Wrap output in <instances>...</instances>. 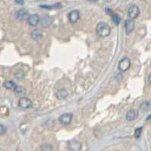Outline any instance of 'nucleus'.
Segmentation results:
<instances>
[{
	"label": "nucleus",
	"instance_id": "nucleus-9",
	"mask_svg": "<svg viewBox=\"0 0 151 151\" xmlns=\"http://www.w3.org/2000/svg\"><path fill=\"white\" fill-rule=\"evenodd\" d=\"M134 26H135V23H134V20H126L125 22V29L126 33L127 34L131 33L134 30Z\"/></svg>",
	"mask_w": 151,
	"mask_h": 151
},
{
	"label": "nucleus",
	"instance_id": "nucleus-12",
	"mask_svg": "<svg viewBox=\"0 0 151 151\" xmlns=\"http://www.w3.org/2000/svg\"><path fill=\"white\" fill-rule=\"evenodd\" d=\"M16 16L19 20H25L28 19L29 15H28V11L24 9H21L17 11Z\"/></svg>",
	"mask_w": 151,
	"mask_h": 151
},
{
	"label": "nucleus",
	"instance_id": "nucleus-6",
	"mask_svg": "<svg viewBox=\"0 0 151 151\" xmlns=\"http://www.w3.org/2000/svg\"><path fill=\"white\" fill-rule=\"evenodd\" d=\"M53 18L49 16V15H44V16H43V18H41L40 24L43 28H49V26L51 25L52 24H53Z\"/></svg>",
	"mask_w": 151,
	"mask_h": 151
},
{
	"label": "nucleus",
	"instance_id": "nucleus-21",
	"mask_svg": "<svg viewBox=\"0 0 151 151\" xmlns=\"http://www.w3.org/2000/svg\"><path fill=\"white\" fill-rule=\"evenodd\" d=\"M41 151H53V147L51 145L44 144L41 147Z\"/></svg>",
	"mask_w": 151,
	"mask_h": 151
},
{
	"label": "nucleus",
	"instance_id": "nucleus-27",
	"mask_svg": "<svg viewBox=\"0 0 151 151\" xmlns=\"http://www.w3.org/2000/svg\"><path fill=\"white\" fill-rule=\"evenodd\" d=\"M36 2H40V1H45V0H35Z\"/></svg>",
	"mask_w": 151,
	"mask_h": 151
},
{
	"label": "nucleus",
	"instance_id": "nucleus-2",
	"mask_svg": "<svg viewBox=\"0 0 151 151\" xmlns=\"http://www.w3.org/2000/svg\"><path fill=\"white\" fill-rule=\"evenodd\" d=\"M140 15V9L135 5H132L129 7L128 10V16L129 19L134 20L138 17Z\"/></svg>",
	"mask_w": 151,
	"mask_h": 151
},
{
	"label": "nucleus",
	"instance_id": "nucleus-8",
	"mask_svg": "<svg viewBox=\"0 0 151 151\" xmlns=\"http://www.w3.org/2000/svg\"><path fill=\"white\" fill-rule=\"evenodd\" d=\"M80 18V12L78 10H73L68 14V20L71 23H76Z\"/></svg>",
	"mask_w": 151,
	"mask_h": 151
},
{
	"label": "nucleus",
	"instance_id": "nucleus-3",
	"mask_svg": "<svg viewBox=\"0 0 151 151\" xmlns=\"http://www.w3.org/2000/svg\"><path fill=\"white\" fill-rule=\"evenodd\" d=\"M131 60L129 58L125 57L122 59L119 62V69L122 72H125L126 71H128L129 68L131 67Z\"/></svg>",
	"mask_w": 151,
	"mask_h": 151
},
{
	"label": "nucleus",
	"instance_id": "nucleus-20",
	"mask_svg": "<svg viewBox=\"0 0 151 151\" xmlns=\"http://www.w3.org/2000/svg\"><path fill=\"white\" fill-rule=\"evenodd\" d=\"M15 76L17 79L21 80V79H23L24 78V73L22 71H18L15 72Z\"/></svg>",
	"mask_w": 151,
	"mask_h": 151
},
{
	"label": "nucleus",
	"instance_id": "nucleus-17",
	"mask_svg": "<svg viewBox=\"0 0 151 151\" xmlns=\"http://www.w3.org/2000/svg\"><path fill=\"white\" fill-rule=\"evenodd\" d=\"M151 108V105L149 102H142L140 106V110H142L143 112H147Z\"/></svg>",
	"mask_w": 151,
	"mask_h": 151
},
{
	"label": "nucleus",
	"instance_id": "nucleus-4",
	"mask_svg": "<svg viewBox=\"0 0 151 151\" xmlns=\"http://www.w3.org/2000/svg\"><path fill=\"white\" fill-rule=\"evenodd\" d=\"M18 106L22 109H28L32 107V101L28 97H22L18 101Z\"/></svg>",
	"mask_w": 151,
	"mask_h": 151
},
{
	"label": "nucleus",
	"instance_id": "nucleus-18",
	"mask_svg": "<svg viewBox=\"0 0 151 151\" xmlns=\"http://www.w3.org/2000/svg\"><path fill=\"white\" fill-rule=\"evenodd\" d=\"M112 18H113V22L115 23V25H119L120 22H121V18L119 17L117 14H112Z\"/></svg>",
	"mask_w": 151,
	"mask_h": 151
},
{
	"label": "nucleus",
	"instance_id": "nucleus-25",
	"mask_svg": "<svg viewBox=\"0 0 151 151\" xmlns=\"http://www.w3.org/2000/svg\"><path fill=\"white\" fill-rule=\"evenodd\" d=\"M148 81L150 82V84H151V74L149 75V77H148Z\"/></svg>",
	"mask_w": 151,
	"mask_h": 151
},
{
	"label": "nucleus",
	"instance_id": "nucleus-24",
	"mask_svg": "<svg viewBox=\"0 0 151 151\" xmlns=\"http://www.w3.org/2000/svg\"><path fill=\"white\" fill-rule=\"evenodd\" d=\"M15 2L18 5H23L24 3V0H15Z\"/></svg>",
	"mask_w": 151,
	"mask_h": 151
},
{
	"label": "nucleus",
	"instance_id": "nucleus-22",
	"mask_svg": "<svg viewBox=\"0 0 151 151\" xmlns=\"http://www.w3.org/2000/svg\"><path fill=\"white\" fill-rule=\"evenodd\" d=\"M141 132H142V128H138L135 129V131H134V137L136 138H139L140 134H141Z\"/></svg>",
	"mask_w": 151,
	"mask_h": 151
},
{
	"label": "nucleus",
	"instance_id": "nucleus-26",
	"mask_svg": "<svg viewBox=\"0 0 151 151\" xmlns=\"http://www.w3.org/2000/svg\"><path fill=\"white\" fill-rule=\"evenodd\" d=\"M89 1H90V2H97L98 0H89Z\"/></svg>",
	"mask_w": 151,
	"mask_h": 151
},
{
	"label": "nucleus",
	"instance_id": "nucleus-15",
	"mask_svg": "<svg viewBox=\"0 0 151 151\" xmlns=\"http://www.w3.org/2000/svg\"><path fill=\"white\" fill-rule=\"evenodd\" d=\"M3 87L5 88H6L8 90H15V88L18 87L16 85V84L12 81H5L4 83H3Z\"/></svg>",
	"mask_w": 151,
	"mask_h": 151
},
{
	"label": "nucleus",
	"instance_id": "nucleus-14",
	"mask_svg": "<svg viewBox=\"0 0 151 151\" xmlns=\"http://www.w3.org/2000/svg\"><path fill=\"white\" fill-rule=\"evenodd\" d=\"M31 36H32L33 40H40L43 36V33L39 29H36V30H34L31 33Z\"/></svg>",
	"mask_w": 151,
	"mask_h": 151
},
{
	"label": "nucleus",
	"instance_id": "nucleus-19",
	"mask_svg": "<svg viewBox=\"0 0 151 151\" xmlns=\"http://www.w3.org/2000/svg\"><path fill=\"white\" fill-rule=\"evenodd\" d=\"M41 8L45 9H60L61 8V5L57 4L54 5H40Z\"/></svg>",
	"mask_w": 151,
	"mask_h": 151
},
{
	"label": "nucleus",
	"instance_id": "nucleus-7",
	"mask_svg": "<svg viewBox=\"0 0 151 151\" xmlns=\"http://www.w3.org/2000/svg\"><path fill=\"white\" fill-rule=\"evenodd\" d=\"M28 21V23L29 25L32 26V27H36L38 23L40 22V18H39V15H36V14H34V15H29V17L27 19Z\"/></svg>",
	"mask_w": 151,
	"mask_h": 151
},
{
	"label": "nucleus",
	"instance_id": "nucleus-10",
	"mask_svg": "<svg viewBox=\"0 0 151 151\" xmlns=\"http://www.w3.org/2000/svg\"><path fill=\"white\" fill-rule=\"evenodd\" d=\"M68 148L71 151H79L81 148V145L77 140H71L68 143Z\"/></svg>",
	"mask_w": 151,
	"mask_h": 151
},
{
	"label": "nucleus",
	"instance_id": "nucleus-16",
	"mask_svg": "<svg viewBox=\"0 0 151 151\" xmlns=\"http://www.w3.org/2000/svg\"><path fill=\"white\" fill-rule=\"evenodd\" d=\"M14 91H15V94L17 96H23V95L25 94L26 89L22 86H19V87H16Z\"/></svg>",
	"mask_w": 151,
	"mask_h": 151
},
{
	"label": "nucleus",
	"instance_id": "nucleus-1",
	"mask_svg": "<svg viewBox=\"0 0 151 151\" xmlns=\"http://www.w3.org/2000/svg\"><path fill=\"white\" fill-rule=\"evenodd\" d=\"M96 30L98 35L101 37H103V38L109 36L111 33L110 27L106 22H100L98 24L96 25Z\"/></svg>",
	"mask_w": 151,
	"mask_h": 151
},
{
	"label": "nucleus",
	"instance_id": "nucleus-11",
	"mask_svg": "<svg viewBox=\"0 0 151 151\" xmlns=\"http://www.w3.org/2000/svg\"><path fill=\"white\" fill-rule=\"evenodd\" d=\"M138 111L135 110V109H131V110L128 111L126 114V119L129 121H133V120L136 119L138 117Z\"/></svg>",
	"mask_w": 151,
	"mask_h": 151
},
{
	"label": "nucleus",
	"instance_id": "nucleus-5",
	"mask_svg": "<svg viewBox=\"0 0 151 151\" xmlns=\"http://www.w3.org/2000/svg\"><path fill=\"white\" fill-rule=\"evenodd\" d=\"M72 118L73 115L71 113H64L59 116V121L61 124L62 125H69V124L72 121Z\"/></svg>",
	"mask_w": 151,
	"mask_h": 151
},
{
	"label": "nucleus",
	"instance_id": "nucleus-23",
	"mask_svg": "<svg viewBox=\"0 0 151 151\" xmlns=\"http://www.w3.org/2000/svg\"><path fill=\"white\" fill-rule=\"evenodd\" d=\"M7 131V128L6 127L2 125V124H0V135H3L6 133Z\"/></svg>",
	"mask_w": 151,
	"mask_h": 151
},
{
	"label": "nucleus",
	"instance_id": "nucleus-13",
	"mask_svg": "<svg viewBox=\"0 0 151 151\" xmlns=\"http://www.w3.org/2000/svg\"><path fill=\"white\" fill-rule=\"evenodd\" d=\"M68 95V90L65 89H60L56 93V96L59 100H64Z\"/></svg>",
	"mask_w": 151,
	"mask_h": 151
}]
</instances>
